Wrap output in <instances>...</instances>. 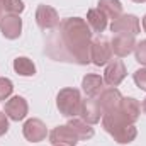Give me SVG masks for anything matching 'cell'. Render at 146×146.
Returning a JSON list of instances; mask_svg holds the SVG:
<instances>
[{
    "mask_svg": "<svg viewBox=\"0 0 146 146\" xmlns=\"http://www.w3.org/2000/svg\"><path fill=\"white\" fill-rule=\"evenodd\" d=\"M104 76L100 75H87L82 80V88L85 92V95L88 99H94L97 95H100V92L104 90Z\"/></svg>",
    "mask_w": 146,
    "mask_h": 146,
    "instance_id": "obj_16",
    "label": "cell"
},
{
    "mask_svg": "<svg viewBox=\"0 0 146 146\" xmlns=\"http://www.w3.org/2000/svg\"><path fill=\"white\" fill-rule=\"evenodd\" d=\"M87 24L90 27V31L94 33H102L107 27V15L97 7V9H90L87 14Z\"/></svg>",
    "mask_w": 146,
    "mask_h": 146,
    "instance_id": "obj_17",
    "label": "cell"
},
{
    "mask_svg": "<svg viewBox=\"0 0 146 146\" xmlns=\"http://www.w3.org/2000/svg\"><path fill=\"white\" fill-rule=\"evenodd\" d=\"M7 131H9V117L3 112V114H0V136H3Z\"/></svg>",
    "mask_w": 146,
    "mask_h": 146,
    "instance_id": "obj_25",
    "label": "cell"
},
{
    "mask_svg": "<svg viewBox=\"0 0 146 146\" xmlns=\"http://www.w3.org/2000/svg\"><path fill=\"white\" fill-rule=\"evenodd\" d=\"M27 102L22 99V97H12L5 102V107L3 112L9 119L12 121H22L26 115H27Z\"/></svg>",
    "mask_w": 146,
    "mask_h": 146,
    "instance_id": "obj_9",
    "label": "cell"
},
{
    "mask_svg": "<svg viewBox=\"0 0 146 146\" xmlns=\"http://www.w3.org/2000/svg\"><path fill=\"white\" fill-rule=\"evenodd\" d=\"M134 46H136L134 36H127V34H115V37L110 42L112 53L115 56H119V58H124L129 53H133L134 51Z\"/></svg>",
    "mask_w": 146,
    "mask_h": 146,
    "instance_id": "obj_12",
    "label": "cell"
},
{
    "mask_svg": "<svg viewBox=\"0 0 146 146\" xmlns=\"http://www.w3.org/2000/svg\"><path fill=\"white\" fill-rule=\"evenodd\" d=\"M121 100H122L121 92H119L117 88L110 87V88H106V90H102V92H100V95H99V100H97V102H99L100 109L104 110V112H112V110L119 109Z\"/></svg>",
    "mask_w": 146,
    "mask_h": 146,
    "instance_id": "obj_11",
    "label": "cell"
},
{
    "mask_svg": "<svg viewBox=\"0 0 146 146\" xmlns=\"http://www.w3.org/2000/svg\"><path fill=\"white\" fill-rule=\"evenodd\" d=\"M82 97L76 88H63L58 94L56 106L65 117H76L82 110Z\"/></svg>",
    "mask_w": 146,
    "mask_h": 146,
    "instance_id": "obj_3",
    "label": "cell"
},
{
    "mask_svg": "<svg viewBox=\"0 0 146 146\" xmlns=\"http://www.w3.org/2000/svg\"><path fill=\"white\" fill-rule=\"evenodd\" d=\"M14 70L19 75H22V76H33L36 73V66H34V63L29 58L21 56V58L14 60Z\"/></svg>",
    "mask_w": 146,
    "mask_h": 146,
    "instance_id": "obj_20",
    "label": "cell"
},
{
    "mask_svg": "<svg viewBox=\"0 0 146 146\" xmlns=\"http://www.w3.org/2000/svg\"><path fill=\"white\" fill-rule=\"evenodd\" d=\"M134 54H136V61L146 66V39L136 42V46H134Z\"/></svg>",
    "mask_w": 146,
    "mask_h": 146,
    "instance_id": "obj_23",
    "label": "cell"
},
{
    "mask_svg": "<svg viewBox=\"0 0 146 146\" xmlns=\"http://www.w3.org/2000/svg\"><path fill=\"white\" fill-rule=\"evenodd\" d=\"M143 29H145V33H146V15L143 17Z\"/></svg>",
    "mask_w": 146,
    "mask_h": 146,
    "instance_id": "obj_27",
    "label": "cell"
},
{
    "mask_svg": "<svg viewBox=\"0 0 146 146\" xmlns=\"http://www.w3.org/2000/svg\"><path fill=\"white\" fill-rule=\"evenodd\" d=\"M68 126L73 129V133L78 136V139H90V138L94 136V127H92V124L85 122L83 119L72 117V121L68 122Z\"/></svg>",
    "mask_w": 146,
    "mask_h": 146,
    "instance_id": "obj_18",
    "label": "cell"
},
{
    "mask_svg": "<svg viewBox=\"0 0 146 146\" xmlns=\"http://www.w3.org/2000/svg\"><path fill=\"white\" fill-rule=\"evenodd\" d=\"M141 109H143V112H145V114H146V99H145V102L141 104Z\"/></svg>",
    "mask_w": 146,
    "mask_h": 146,
    "instance_id": "obj_26",
    "label": "cell"
},
{
    "mask_svg": "<svg viewBox=\"0 0 146 146\" xmlns=\"http://www.w3.org/2000/svg\"><path fill=\"white\" fill-rule=\"evenodd\" d=\"M49 141L53 146H75L78 143V136L73 133V129L66 126H58L49 133Z\"/></svg>",
    "mask_w": 146,
    "mask_h": 146,
    "instance_id": "obj_7",
    "label": "cell"
},
{
    "mask_svg": "<svg viewBox=\"0 0 146 146\" xmlns=\"http://www.w3.org/2000/svg\"><path fill=\"white\" fill-rule=\"evenodd\" d=\"M134 83L141 90L146 92V68H141V70H138V72L134 73Z\"/></svg>",
    "mask_w": 146,
    "mask_h": 146,
    "instance_id": "obj_24",
    "label": "cell"
},
{
    "mask_svg": "<svg viewBox=\"0 0 146 146\" xmlns=\"http://www.w3.org/2000/svg\"><path fill=\"white\" fill-rule=\"evenodd\" d=\"M110 31L115 34H127V36H136L141 31L139 19L136 15H119L117 19L112 21Z\"/></svg>",
    "mask_w": 146,
    "mask_h": 146,
    "instance_id": "obj_4",
    "label": "cell"
},
{
    "mask_svg": "<svg viewBox=\"0 0 146 146\" xmlns=\"http://www.w3.org/2000/svg\"><path fill=\"white\" fill-rule=\"evenodd\" d=\"M119 114L124 117V121H127L129 124L136 122L138 117H139V112H141V106L136 99H131V97H126L121 100V106H119Z\"/></svg>",
    "mask_w": 146,
    "mask_h": 146,
    "instance_id": "obj_15",
    "label": "cell"
},
{
    "mask_svg": "<svg viewBox=\"0 0 146 146\" xmlns=\"http://www.w3.org/2000/svg\"><path fill=\"white\" fill-rule=\"evenodd\" d=\"M99 9L107 15V19H117L122 15V5L119 0H99Z\"/></svg>",
    "mask_w": 146,
    "mask_h": 146,
    "instance_id": "obj_19",
    "label": "cell"
},
{
    "mask_svg": "<svg viewBox=\"0 0 146 146\" xmlns=\"http://www.w3.org/2000/svg\"><path fill=\"white\" fill-rule=\"evenodd\" d=\"M58 146H60V145H58Z\"/></svg>",
    "mask_w": 146,
    "mask_h": 146,
    "instance_id": "obj_30",
    "label": "cell"
},
{
    "mask_svg": "<svg viewBox=\"0 0 146 146\" xmlns=\"http://www.w3.org/2000/svg\"><path fill=\"white\" fill-rule=\"evenodd\" d=\"M12 90H14V83L9 78H0V100L9 99Z\"/></svg>",
    "mask_w": 146,
    "mask_h": 146,
    "instance_id": "obj_22",
    "label": "cell"
},
{
    "mask_svg": "<svg viewBox=\"0 0 146 146\" xmlns=\"http://www.w3.org/2000/svg\"><path fill=\"white\" fill-rule=\"evenodd\" d=\"M133 2H136V3H143V2H146V0H133Z\"/></svg>",
    "mask_w": 146,
    "mask_h": 146,
    "instance_id": "obj_29",
    "label": "cell"
},
{
    "mask_svg": "<svg viewBox=\"0 0 146 146\" xmlns=\"http://www.w3.org/2000/svg\"><path fill=\"white\" fill-rule=\"evenodd\" d=\"M2 10L3 9H2V0H0V19H2Z\"/></svg>",
    "mask_w": 146,
    "mask_h": 146,
    "instance_id": "obj_28",
    "label": "cell"
},
{
    "mask_svg": "<svg viewBox=\"0 0 146 146\" xmlns=\"http://www.w3.org/2000/svg\"><path fill=\"white\" fill-rule=\"evenodd\" d=\"M0 31L7 39H17L22 31V19L19 14H7L0 19Z\"/></svg>",
    "mask_w": 146,
    "mask_h": 146,
    "instance_id": "obj_8",
    "label": "cell"
},
{
    "mask_svg": "<svg viewBox=\"0 0 146 146\" xmlns=\"http://www.w3.org/2000/svg\"><path fill=\"white\" fill-rule=\"evenodd\" d=\"M2 9L9 14H21L24 10L22 0H2Z\"/></svg>",
    "mask_w": 146,
    "mask_h": 146,
    "instance_id": "obj_21",
    "label": "cell"
},
{
    "mask_svg": "<svg viewBox=\"0 0 146 146\" xmlns=\"http://www.w3.org/2000/svg\"><path fill=\"white\" fill-rule=\"evenodd\" d=\"M102 126L104 129L109 133L110 136L121 143V145H127L131 143L138 131L133 124H129L127 121H124V117L119 114V110H112V112H104V117H102Z\"/></svg>",
    "mask_w": 146,
    "mask_h": 146,
    "instance_id": "obj_2",
    "label": "cell"
},
{
    "mask_svg": "<svg viewBox=\"0 0 146 146\" xmlns=\"http://www.w3.org/2000/svg\"><path fill=\"white\" fill-rule=\"evenodd\" d=\"M126 76V66L121 60H110L106 73H104V82L110 87H117Z\"/></svg>",
    "mask_w": 146,
    "mask_h": 146,
    "instance_id": "obj_10",
    "label": "cell"
},
{
    "mask_svg": "<svg viewBox=\"0 0 146 146\" xmlns=\"http://www.w3.org/2000/svg\"><path fill=\"white\" fill-rule=\"evenodd\" d=\"M60 39L63 42V61H76L80 65L90 63L92 31L87 21L80 17L66 19L60 26Z\"/></svg>",
    "mask_w": 146,
    "mask_h": 146,
    "instance_id": "obj_1",
    "label": "cell"
},
{
    "mask_svg": "<svg viewBox=\"0 0 146 146\" xmlns=\"http://www.w3.org/2000/svg\"><path fill=\"white\" fill-rule=\"evenodd\" d=\"M112 48H110V42L106 39H97L92 42L90 46V60L94 65L97 66H104L107 65L110 60H112Z\"/></svg>",
    "mask_w": 146,
    "mask_h": 146,
    "instance_id": "obj_5",
    "label": "cell"
},
{
    "mask_svg": "<svg viewBox=\"0 0 146 146\" xmlns=\"http://www.w3.org/2000/svg\"><path fill=\"white\" fill-rule=\"evenodd\" d=\"M36 22L42 31H49L60 26V15L49 5H39L36 10Z\"/></svg>",
    "mask_w": 146,
    "mask_h": 146,
    "instance_id": "obj_6",
    "label": "cell"
},
{
    "mask_svg": "<svg viewBox=\"0 0 146 146\" xmlns=\"http://www.w3.org/2000/svg\"><path fill=\"white\" fill-rule=\"evenodd\" d=\"M46 134H48V129H46L44 122L39 121V119H29V121L24 124V136H26V139L31 141V143H39V141H42V139L46 138Z\"/></svg>",
    "mask_w": 146,
    "mask_h": 146,
    "instance_id": "obj_13",
    "label": "cell"
},
{
    "mask_svg": "<svg viewBox=\"0 0 146 146\" xmlns=\"http://www.w3.org/2000/svg\"><path fill=\"white\" fill-rule=\"evenodd\" d=\"M102 112L104 110L100 109L99 102L94 100V99H87L82 102V110H80V117L88 122V124H97L102 117Z\"/></svg>",
    "mask_w": 146,
    "mask_h": 146,
    "instance_id": "obj_14",
    "label": "cell"
}]
</instances>
